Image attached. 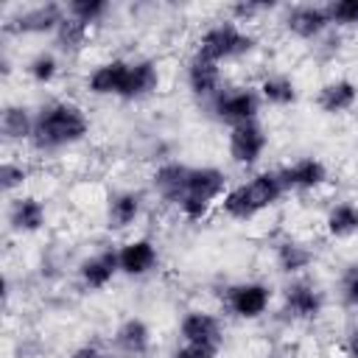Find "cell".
I'll return each instance as SVG.
<instances>
[{
    "label": "cell",
    "instance_id": "cell-8",
    "mask_svg": "<svg viewBox=\"0 0 358 358\" xmlns=\"http://www.w3.org/2000/svg\"><path fill=\"white\" fill-rule=\"evenodd\" d=\"M330 25L333 22H330V14H327V6H319V3H302V6L288 8V14H285L288 34H294L302 42L319 39Z\"/></svg>",
    "mask_w": 358,
    "mask_h": 358
},
{
    "label": "cell",
    "instance_id": "cell-29",
    "mask_svg": "<svg viewBox=\"0 0 358 358\" xmlns=\"http://www.w3.org/2000/svg\"><path fill=\"white\" fill-rule=\"evenodd\" d=\"M25 73L34 84H53V78L59 76V59L50 50H39L36 56H31V62L25 64Z\"/></svg>",
    "mask_w": 358,
    "mask_h": 358
},
{
    "label": "cell",
    "instance_id": "cell-1",
    "mask_svg": "<svg viewBox=\"0 0 358 358\" xmlns=\"http://www.w3.org/2000/svg\"><path fill=\"white\" fill-rule=\"evenodd\" d=\"M90 134V117L76 101H50L42 103L34 117L31 145L36 151H59L81 143Z\"/></svg>",
    "mask_w": 358,
    "mask_h": 358
},
{
    "label": "cell",
    "instance_id": "cell-4",
    "mask_svg": "<svg viewBox=\"0 0 358 358\" xmlns=\"http://www.w3.org/2000/svg\"><path fill=\"white\" fill-rule=\"evenodd\" d=\"M210 103H213V115L221 123L238 126V123L257 120L263 98H260L257 87H232V90H221Z\"/></svg>",
    "mask_w": 358,
    "mask_h": 358
},
{
    "label": "cell",
    "instance_id": "cell-33",
    "mask_svg": "<svg viewBox=\"0 0 358 358\" xmlns=\"http://www.w3.org/2000/svg\"><path fill=\"white\" fill-rule=\"evenodd\" d=\"M338 296L347 308H358V263H350L338 280Z\"/></svg>",
    "mask_w": 358,
    "mask_h": 358
},
{
    "label": "cell",
    "instance_id": "cell-9",
    "mask_svg": "<svg viewBox=\"0 0 358 358\" xmlns=\"http://www.w3.org/2000/svg\"><path fill=\"white\" fill-rule=\"evenodd\" d=\"M6 221H8V229L17 232V235H34L45 227L48 221V210L45 204L31 196V193H20L8 201V210H6Z\"/></svg>",
    "mask_w": 358,
    "mask_h": 358
},
{
    "label": "cell",
    "instance_id": "cell-28",
    "mask_svg": "<svg viewBox=\"0 0 358 358\" xmlns=\"http://www.w3.org/2000/svg\"><path fill=\"white\" fill-rule=\"evenodd\" d=\"M64 11H67V17H73L76 22L92 28L95 22H101V20L109 14V3H106V0H70V3L64 6Z\"/></svg>",
    "mask_w": 358,
    "mask_h": 358
},
{
    "label": "cell",
    "instance_id": "cell-22",
    "mask_svg": "<svg viewBox=\"0 0 358 358\" xmlns=\"http://www.w3.org/2000/svg\"><path fill=\"white\" fill-rule=\"evenodd\" d=\"M246 185H249V190H252V196H255V201H257L260 210L274 207V204L288 193V190H285V182H282V176H280V171H260V173L249 176Z\"/></svg>",
    "mask_w": 358,
    "mask_h": 358
},
{
    "label": "cell",
    "instance_id": "cell-35",
    "mask_svg": "<svg viewBox=\"0 0 358 358\" xmlns=\"http://www.w3.org/2000/svg\"><path fill=\"white\" fill-rule=\"evenodd\" d=\"M266 6H260V3H238V6H232V20L235 22H246V20H252L255 14H260Z\"/></svg>",
    "mask_w": 358,
    "mask_h": 358
},
{
    "label": "cell",
    "instance_id": "cell-2",
    "mask_svg": "<svg viewBox=\"0 0 358 358\" xmlns=\"http://www.w3.org/2000/svg\"><path fill=\"white\" fill-rule=\"evenodd\" d=\"M227 190H229L227 187V173L221 168H213V165L187 168L185 190H182V199L176 201V210L187 221H201V218H207L213 204L224 199Z\"/></svg>",
    "mask_w": 358,
    "mask_h": 358
},
{
    "label": "cell",
    "instance_id": "cell-32",
    "mask_svg": "<svg viewBox=\"0 0 358 358\" xmlns=\"http://www.w3.org/2000/svg\"><path fill=\"white\" fill-rule=\"evenodd\" d=\"M333 25H358V0H333L327 3Z\"/></svg>",
    "mask_w": 358,
    "mask_h": 358
},
{
    "label": "cell",
    "instance_id": "cell-23",
    "mask_svg": "<svg viewBox=\"0 0 358 358\" xmlns=\"http://www.w3.org/2000/svg\"><path fill=\"white\" fill-rule=\"evenodd\" d=\"M187 168L190 165H182V162H165L154 171V187L157 193L162 196V201L173 204L182 199V190H185V176H187Z\"/></svg>",
    "mask_w": 358,
    "mask_h": 358
},
{
    "label": "cell",
    "instance_id": "cell-15",
    "mask_svg": "<svg viewBox=\"0 0 358 358\" xmlns=\"http://www.w3.org/2000/svg\"><path fill=\"white\" fill-rule=\"evenodd\" d=\"M179 338L190 344H218L224 341V327L215 313L207 310H187L179 322Z\"/></svg>",
    "mask_w": 358,
    "mask_h": 358
},
{
    "label": "cell",
    "instance_id": "cell-13",
    "mask_svg": "<svg viewBox=\"0 0 358 358\" xmlns=\"http://www.w3.org/2000/svg\"><path fill=\"white\" fill-rule=\"evenodd\" d=\"M112 344L123 358H145L151 350V327L145 324V319L129 316L117 324Z\"/></svg>",
    "mask_w": 358,
    "mask_h": 358
},
{
    "label": "cell",
    "instance_id": "cell-27",
    "mask_svg": "<svg viewBox=\"0 0 358 358\" xmlns=\"http://www.w3.org/2000/svg\"><path fill=\"white\" fill-rule=\"evenodd\" d=\"M274 257H277V266H280L282 271H288V274H296V271L308 268L310 260H313V255H310L302 243H296V241H282V243H277V246H274Z\"/></svg>",
    "mask_w": 358,
    "mask_h": 358
},
{
    "label": "cell",
    "instance_id": "cell-16",
    "mask_svg": "<svg viewBox=\"0 0 358 358\" xmlns=\"http://www.w3.org/2000/svg\"><path fill=\"white\" fill-rule=\"evenodd\" d=\"M187 90L201 101H213L224 90L221 87V64L193 53V59L187 62Z\"/></svg>",
    "mask_w": 358,
    "mask_h": 358
},
{
    "label": "cell",
    "instance_id": "cell-14",
    "mask_svg": "<svg viewBox=\"0 0 358 358\" xmlns=\"http://www.w3.org/2000/svg\"><path fill=\"white\" fill-rule=\"evenodd\" d=\"M126 76H129V59H109L87 76V90L101 98H123Z\"/></svg>",
    "mask_w": 358,
    "mask_h": 358
},
{
    "label": "cell",
    "instance_id": "cell-31",
    "mask_svg": "<svg viewBox=\"0 0 358 358\" xmlns=\"http://www.w3.org/2000/svg\"><path fill=\"white\" fill-rule=\"evenodd\" d=\"M25 179H28V168H25L22 162L6 159V162L0 165V187H3L6 196H14V193L25 185Z\"/></svg>",
    "mask_w": 358,
    "mask_h": 358
},
{
    "label": "cell",
    "instance_id": "cell-37",
    "mask_svg": "<svg viewBox=\"0 0 358 358\" xmlns=\"http://www.w3.org/2000/svg\"><path fill=\"white\" fill-rule=\"evenodd\" d=\"M344 350H347L350 358H358V327H352V330L347 333V338H344Z\"/></svg>",
    "mask_w": 358,
    "mask_h": 358
},
{
    "label": "cell",
    "instance_id": "cell-10",
    "mask_svg": "<svg viewBox=\"0 0 358 358\" xmlns=\"http://www.w3.org/2000/svg\"><path fill=\"white\" fill-rule=\"evenodd\" d=\"M157 263H159V252L151 238H134L117 246V266L120 274L126 277H145L157 268Z\"/></svg>",
    "mask_w": 358,
    "mask_h": 358
},
{
    "label": "cell",
    "instance_id": "cell-19",
    "mask_svg": "<svg viewBox=\"0 0 358 358\" xmlns=\"http://www.w3.org/2000/svg\"><path fill=\"white\" fill-rule=\"evenodd\" d=\"M159 87V67L151 59H129V76L120 101H140Z\"/></svg>",
    "mask_w": 358,
    "mask_h": 358
},
{
    "label": "cell",
    "instance_id": "cell-17",
    "mask_svg": "<svg viewBox=\"0 0 358 358\" xmlns=\"http://www.w3.org/2000/svg\"><path fill=\"white\" fill-rule=\"evenodd\" d=\"M64 17H67L64 6H59V3H39V6L25 8L14 20V28L20 34H56L59 25L64 22Z\"/></svg>",
    "mask_w": 358,
    "mask_h": 358
},
{
    "label": "cell",
    "instance_id": "cell-25",
    "mask_svg": "<svg viewBox=\"0 0 358 358\" xmlns=\"http://www.w3.org/2000/svg\"><path fill=\"white\" fill-rule=\"evenodd\" d=\"M324 229L330 238H352L358 232V204L338 201L324 215Z\"/></svg>",
    "mask_w": 358,
    "mask_h": 358
},
{
    "label": "cell",
    "instance_id": "cell-20",
    "mask_svg": "<svg viewBox=\"0 0 358 358\" xmlns=\"http://www.w3.org/2000/svg\"><path fill=\"white\" fill-rule=\"evenodd\" d=\"M143 213V193L140 190H123L109 199L106 207V224L109 229H126L131 227Z\"/></svg>",
    "mask_w": 358,
    "mask_h": 358
},
{
    "label": "cell",
    "instance_id": "cell-11",
    "mask_svg": "<svg viewBox=\"0 0 358 358\" xmlns=\"http://www.w3.org/2000/svg\"><path fill=\"white\" fill-rule=\"evenodd\" d=\"M115 274H120V266H117V249H101L90 257H84L78 263V280L87 291H103Z\"/></svg>",
    "mask_w": 358,
    "mask_h": 358
},
{
    "label": "cell",
    "instance_id": "cell-21",
    "mask_svg": "<svg viewBox=\"0 0 358 358\" xmlns=\"http://www.w3.org/2000/svg\"><path fill=\"white\" fill-rule=\"evenodd\" d=\"M34 117L36 112L25 109V106H17V103H8L0 115V131H3V140L6 143H31L34 137Z\"/></svg>",
    "mask_w": 358,
    "mask_h": 358
},
{
    "label": "cell",
    "instance_id": "cell-6",
    "mask_svg": "<svg viewBox=\"0 0 358 358\" xmlns=\"http://www.w3.org/2000/svg\"><path fill=\"white\" fill-rule=\"evenodd\" d=\"M266 148H268V134H266V129H263L257 120L229 126L227 151H229V157H232L235 165L252 168V165L266 154Z\"/></svg>",
    "mask_w": 358,
    "mask_h": 358
},
{
    "label": "cell",
    "instance_id": "cell-36",
    "mask_svg": "<svg viewBox=\"0 0 358 358\" xmlns=\"http://www.w3.org/2000/svg\"><path fill=\"white\" fill-rule=\"evenodd\" d=\"M67 358H106V352H103L98 344H81V347H76Z\"/></svg>",
    "mask_w": 358,
    "mask_h": 358
},
{
    "label": "cell",
    "instance_id": "cell-5",
    "mask_svg": "<svg viewBox=\"0 0 358 358\" xmlns=\"http://www.w3.org/2000/svg\"><path fill=\"white\" fill-rule=\"evenodd\" d=\"M224 305L235 319H243V322L260 319L271 305V288L260 280L235 282L224 291Z\"/></svg>",
    "mask_w": 358,
    "mask_h": 358
},
{
    "label": "cell",
    "instance_id": "cell-26",
    "mask_svg": "<svg viewBox=\"0 0 358 358\" xmlns=\"http://www.w3.org/2000/svg\"><path fill=\"white\" fill-rule=\"evenodd\" d=\"M257 92H260L263 103H268V106H291V103H296V98H299L294 78L280 76V73L266 76V78L257 84Z\"/></svg>",
    "mask_w": 358,
    "mask_h": 358
},
{
    "label": "cell",
    "instance_id": "cell-18",
    "mask_svg": "<svg viewBox=\"0 0 358 358\" xmlns=\"http://www.w3.org/2000/svg\"><path fill=\"white\" fill-rule=\"evenodd\" d=\"M358 103V84L352 78H336L327 81L316 92V106L324 115H344Z\"/></svg>",
    "mask_w": 358,
    "mask_h": 358
},
{
    "label": "cell",
    "instance_id": "cell-24",
    "mask_svg": "<svg viewBox=\"0 0 358 358\" xmlns=\"http://www.w3.org/2000/svg\"><path fill=\"white\" fill-rule=\"evenodd\" d=\"M221 207H224V213H227L232 221H252L255 215L263 213V210L257 207V201H255V196H252V190H249L246 182L232 185V187L224 193Z\"/></svg>",
    "mask_w": 358,
    "mask_h": 358
},
{
    "label": "cell",
    "instance_id": "cell-12",
    "mask_svg": "<svg viewBox=\"0 0 358 358\" xmlns=\"http://www.w3.org/2000/svg\"><path fill=\"white\" fill-rule=\"evenodd\" d=\"M280 176H282V182H285V190H299V193H305V190L322 187L330 173H327V165H324L319 157H299V159H294L291 165H285V168L280 171Z\"/></svg>",
    "mask_w": 358,
    "mask_h": 358
},
{
    "label": "cell",
    "instance_id": "cell-34",
    "mask_svg": "<svg viewBox=\"0 0 358 358\" xmlns=\"http://www.w3.org/2000/svg\"><path fill=\"white\" fill-rule=\"evenodd\" d=\"M221 347L218 344H190L179 341V347L171 352V358H218Z\"/></svg>",
    "mask_w": 358,
    "mask_h": 358
},
{
    "label": "cell",
    "instance_id": "cell-3",
    "mask_svg": "<svg viewBox=\"0 0 358 358\" xmlns=\"http://www.w3.org/2000/svg\"><path fill=\"white\" fill-rule=\"evenodd\" d=\"M255 45H257V39H255L241 22H235V20H221V22L210 25V28L201 34L196 53L204 56V59H213V62L224 64V62L249 56V53L255 50Z\"/></svg>",
    "mask_w": 358,
    "mask_h": 358
},
{
    "label": "cell",
    "instance_id": "cell-30",
    "mask_svg": "<svg viewBox=\"0 0 358 358\" xmlns=\"http://www.w3.org/2000/svg\"><path fill=\"white\" fill-rule=\"evenodd\" d=\"M53 36H56V42H59L62 50H78V48L87 42L90 28L81 25V22H76L73 17H64V22L59 25V31H56Z\"/></svg>",
    "mask_w": 358,
    "mask_h": 358
},
{
    "label": "cell",
    "instance_id": "cell-7",
    "mask_svg": "<svg viewBox=\"0 0 358 358\" xmlns=\"http://www.w3.org/2000/svg\"><path fill=\"white\" fill-rule=\"evenodd\" d=\"M282 308L296 322H313V319H319V313L324 308V296L313 282L294 280L282 291Z\"/></svg>",
    "mask_w": 358,
    "mask_h": 358
}]
</instances>
